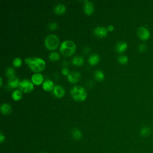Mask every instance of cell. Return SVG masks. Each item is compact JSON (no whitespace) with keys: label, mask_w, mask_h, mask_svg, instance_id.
I'll return each mask as SVG.
<instances>
[{"label":"cell","mask_w":153,"mask_h":153,"mask_svg":"<svg viewBox=\"0 0 153 153\" xmlns=\"http://www.w3.org/2000/svg\"><path fill=\"white\" fill-rule=\"evenodd\" d=\"M117 60L119 63L121 65H125L128 62L129 58L124 55H121L117 57Z\"/></svg>","instance_id":"603a6c76"},{"label":"cell","mask_w":153,"mask_h":153,"mask_svg":"<svg viewBox=\"0 0 153 153\" xmlns=\"http://www.w3.org/2000/svg\"><path fill=\"white\" fill-rule=\"evenodd\" d=\"M31 81L35 85H40L43 83L44 77L42 74L40 73H35L31 77Z\"/></svg>","instance_id":"7c38bea8"},{"label":"cell","mask_w":153,"mask_h":153,"mask_svg":"<svg viewBox=\"0 0 153 153\" xmlns=\"http://www.w3.org/2000/svg\"><path fill=\"white\" fill-rule=\"evenodd\" d=\"M12 63L14 67L19 68L21 66L22 64V59L20 57H16L13 59Z\"/></svg>","instance_id":"d4e9b609"},{"label":"cell","mask_w":153,"mask_h":153,"mask_svg":"<svg viewBox=\"0 0 153 153\" xmlns=\"http://www.w3.org/2000/svg\"><path fill=\"white\" fill-rule=\"evenodd\" d=\"M20 82L19 79L16 76H14L9 78L8 85L11 88H16V87H19Z\"/></svg>","instance_id":"5bb4252c"},{"label":"cell","mask_w":153,"mask_h":153,"mask_svg":"<svg viewBox=\"0 0 153 153\" xmlns=\"http://www.w3.org/2000/svg\"><path fill=\"white\" fill-rule=\"evenodd\" d=\"M76 50L75 43L72 40H65L60 45V52L65 56H71Z\"/></svg>","instance_id":"7a4b0ae2"},{"label":"cell","mask_w":153,"mask_h":153,"mask_svg":"<svg viewBox=\"0 0 153 153\" xmlns=\"http://www.w3.org/2000/svg\"><path fill=\"white\" fill-rule=\"evenodd\" d=\"M137 35L142 41H147L149 40L151 36V32L148 28L145 27H141L137 30Z\"/></svg>","instance_id":"8992f818"},{"label":"cell","mask_w":153,"mask_h":153,"mask_svg":"<svg viewBox=\"0 0 153 153\" xmlns=\"http://www.w3.org/2000/svg\"><path fill=\"white\" fill-rule=\"evenodd\" d=\"M147 47L146 45H145V44H144V43L140 44L138 47V51L141 53H144L147 50Z\"/></svg>","instance_id":"83f0119b"},{"label":"cell","mask_w":153,"mask_h":153,"mask_svg":"<svg viewBox=\"0 0 153 153\" xmlns=\"http://www.w3.org/2000/svg\"><path fill=\"white\" fill-rule=\"evenodd\" d=\"M6 74L9 77V78L15 76L14 75H15L14 70L13 68H11V67L7 68V70H6Z\"/></svg>","instance_id":"484cf974"},{"label":"cell","mask_w":153,"mask_h":153,"mask_svg":"<svg viewBox=\"0 0 153 153\" xmlns=\"http://www.w3.org/2000/svg\"><path fill=\"white\" fill-rule=\"evenodd\" d=\"M53 95L57 98H61L64 96L65 91L63 87L60 85H56L53 90Z\"/></svg>","instance_id":"30bf717a"},{"label":"cell","mask_w":153,"mask_h":153,"mask_svg":"<svg viewBox=\"0 0 153 153\" xmlns=\"http://www.w3.org/2000/svg\"><path fill=\"white\" fill-rule=\"evenodd\" d=\"M0 110L2 114L4 115H9L11 113L12 108L11 105L9 103H4L1 105V108H0Z\"/></svg>","instance_id":"9a60e30c"},{"label":"cell","mask_w":153,"mask_h":153,"mask_svg":"<svg viewBox=\"0 0 153 153\" xmlns=\"http://www.w3.org/2000/svg\"><path fill=\"white\" fill-rule=\"evenodd\" d=\"M61 73H62V74L63 75H67V76H68V75L70 74L69 70H68L67 68H66V67H64V68H62V71H61Z\"/></svg>","instance_id":"f1b7e54d"},{"label":"cell","mask_w":153,"mask_h":153,"mask_svg":"<svg viewBox=\"0 0 153 153\" xmlns=\"http://www.w3.org/2000/svg\"><path fill=\"white\" fill-rule=\"evenodd\" d=\"M91 51V49L89 47H85L83 49V52L84 53H88Z\"/></svg>","instance_id":"4dcf8cb0"},{"label":"cell","mask_w":153,"mask_h":153,"mask_svg":"<svg viewBox=\"0 0 153 153\" xmlns=\"http://www.w3.org/2000/svg\"><path fill=\"white\" fill-rule=\"evenodd\" d=\"M152 130H153V129H152Z\"/></svg>","instance_id":"836d02e7"},{"label":"cell","mask_w":153,"mask_h":153,"mask_svg":"<svg viewBox=\"0 0 153 153\" xmlns=\"http://www.w3.org/2000/svg\"><path fill=\"white\" fill-rule=\"evenodd\" d=\"M60 43L59 37L55 34H50L46 36L45 40V45L46 47L50 50L56 49Z\"/></svg>","instance_id":"277c9868"},{"label":"cell","mask_w":153,"mask_h":153,"mask_svg":"<svg viewBox=\"0 0 153 153\" xmlns=\"http://www.w3.org/2000/svg\"><path fill=\"white\" fill-rule=\"evenodd\" d=\"M49 58L51 61H57L59 60L60 59V55L59 53L55 52H51L49 55Z\"/></svg>","instance_id":"cb8c5ba5"},{"label":"cell","mask_w":153,"mask_h":153,"mask_svg":"<svg viewBox=\"0 0 153 153\" xmlns=\"http://www.w3.org/2000/svg\"><path fill=\"white\" fill-rule=\"evenodd\" d=\"M3 85V78L1 77H0V85L2 86Z\"/></svg>","instance_id":"d6a6232c"},{"label":"cell","mask_w":153,"mask_h":153,"mask_svg":"<svg viewBox=\"0 0 153 153\" xmlns=\"http://www.w3.org/2000/svg\"><path fill=\"white\" fill-rule=\"evenodd\" d=\"M94 77L97 81H101L104 79L105 75H104V73H103L102 71H101L100 70H96L94 73Z\"/></svg>","instance_id":"44dd1931"},{"label":"cell","mask_w":153,"mask_h":153,"mask_svg":"<svg viewBox=\"0 0 153 153\" xmlns=\"http://www.w3.org/2000/svg\"><path fill=\"white\" fill-rule=\"evenodd\" d=\"M84 11L87 15H92L94 11L95 8L92 2L87 1V0H85L84 1Z\"/></svg>","instance_id":"52a82bcc"},{"label":"cell","mask_w":153,"mask_h":153,"mask_svg":"<svg viewBox=\"0 0 153 153\" xmlns=\"http://www.w3.org/2000/svg\"><path fill=\"white\" fill-rule=\"evenodd\" d=\"M57 27H58V25H57V22H50L49 24L48 28L50 31H55L57 29Z\"/></svg>","instance_id":"4316f807"},{"label":"cell","mask_w":153,"mask_h":153,"mask_svg":"<svg viewBox=\"0 0 153 153\" xmlns=\"http://www.w3.org/2000/svg\"><path fill=\"white\" fill-rule=\"evenodd\" d=\"M93 34L97 37L102 38L107 35L108 30L107 28L103 27H98L94 29Z\"/></svg>","instance_id":"ba28073f"},{"label":"cell","mask_w":153,"mask_h":153,"mask_svg":"<svg viewBox=\"0 0 153 153\" xmlns=\"http://www.w3.org/2000/svg\"><path fill=\"white\" fill-rule=\"evenodd\" d=\"M100 60V56L98 54H92L91 55L89 59L88 62L91 65H97Z\"/></svg>","instance_id":"ac0fdd59"},{"label":"cell","mask_w":153,"mask_h":153,"mask_svg":"<svg viewBox=\"0 0 153 153\" xmlns=\"http://www.w3.org/2000/svg\"><path fill=\"white\" fill-rule=\"evenodd\" d=\"M70 94L72 98L78 102H83L87 98V92L83 87L75 85L71 89Z\"/></svg>","instance_id":"3957f363"},{"label":"cell","mask_w":153,"mask_h":153,"mask_svg":"<svg viewBox=\"0 0 153 153\" xmlns=\"http://www.w3.org/2000/svg\"><path fill=\"white\" fill-rule=\"evenodd\" d=\"M4 139H5V137H4L3 134L2 132H1V134H0V141H1V142H3Z\"/></svg>","instance_id":"1f68e13d"},{"label":"cell","mask_w":153,"mask_h":153,"mask_svg":"<svg viewBox=\"0 0 153 153\" xmlns=\"http://www.w3.org/2000/svg\"><path fill=\"white\" fill-rule=\"evenodd\" d=\"M128 45L126 41H120L117 42L116 45V50L119 53H122L124 52L127 49Z\"/></svg>","instance_id":"8fae6325"},{"label":"cell","mask_w":153,"mask_h":153,"mask_svg":"<svg viewBox=\"0 0 153 153\" xmlns=\"http://www.w3.org/2000/svg\"><path fill=\"white\" fill-rule=\"evenodd\" d=\"M106 28H107L108 31H110V32H111V31H113L114 30V27L113 25H108V27H107Z\"/></svg>","instance_id":"f546056e"},{"label":"cell","mask_w":153,"mask_h":153,"mask_svg":"<svg viewBox=\"0 0 153 153\" xmlns=\"http://www.w3.org/2000/svg\"><path fill=\"white\" fill-rule=\"evenodd\" d=\"M11 98L13 100L18 101L22 98V92L20 90H15L11 93Z\"/></svg>","instance_id":"d6986e66"},{"label":"cell","mask_w":153,"mask_h":153,"mask_svg":"<svg viewBox=\"0 0 153 153\" xmlns=\"http://www.w3.org/2000/svg\"><path fill=\"white\" fill-rule=\"evenodd\" d=\"M72 135H73V137L75 139L78 140L81 138L82 133L79 129L75 128V129H73L72 130Z\"/></svg>","instance_id":"7402d4cb"},{"label":"cell","mask_w":153,"mask_h":153,"mask_svg":"<svg viewBox=\"0 0 153 153\" xmlns=\"http://www.w3.org/2000/svg\"><path fill=\"white\" fill-rule=\"evenodd\" d=\"M71 62L75 66H81L84 62V59L81 56H75L73 57Z\"/></svg>","instance_id":"2e32d148"},{"label":"cell","mask_w":153,"mask_h":153,"mask_svg":"<svg viewBox=\"0 0 153 153\" xmlns=\"http://www.w3.org/2000/svg\"><path fill=\"white\" fill-rule=\"evenodd\" d=\"M42 86V89L45 91L50 92L53 90L55 85L54 84V83L52 80L47 79L43 82Z\"/></svg>","instance_id":"4fadbf2b"},{"label":"cell","mask_w":153,"mask_h":153,"mask_svg":"<svg viewBox=\"0 0 153 153\" xmlns=\"http://www.w3.org/2000/svg\"><path fill=\"white\" fill-rule=\"evenodd\" d=\"M25 63L28 65L30 69L36 73L42 71L46 68V62L42 58L37 57H31L25 59Z\"/></svg>","instance_id":"6da1fadb"},{"label":"cell","mask_w":153,"mask_h":153,"mask_svg":"<svg viewBox=\"0 0 153 153\" xmlns=\"http://www.w3.org/2000/svg\"><path fill=\"white\" fill-rule=\"evenodd\" d=\"M151 134V129L148 126H144L140 130V135L142 137H147Z\"/></svg>","instance_id":"ffe728a7"},{"label":"cell","mask_w":153,"mask_h":153,"mask_svg":"<svg viewBox=\"0 0 153 153\" xmlns=\"http://www.w3.org/2000/svg\"><path fill=\"white\" fill-rule=\"evenodd\" d=\"M67 8L63 4H58L54 8V12L56 14H62L66 11Z\"/></svg>","instance_id":"e0dca14e"},{"label":"cell","mask_w":153,"mask_h":153,"mask_svg":"<svg viewBox=\"0 0 153 153\" xmlns=\"http://www.w3.org/2000/svg\"><path fill=\"white\" fill-rule=\"evenodd\" d=\"M19 88L21 91L24 93H30L34 89V83L29 80L25 79L20 82Z\"/></svg>","instance_id":"5b68a950"},{"label":"cell","mask_w":153,"mask_h":153,"mask_svg":"<svg viewBox=\"0 0 153 153\" xmlns=\"http://www.w3.org/2000/svg\"><path fill=\"white\" fill-rule=\"evenodd\" d=\"M80 77L81 73L80 72L73 71L72 73H70V74L67 76V79L71 83L75 84L78 82Z\"/></svg>","instance_id":"9c48e42d"}]
</instances>
